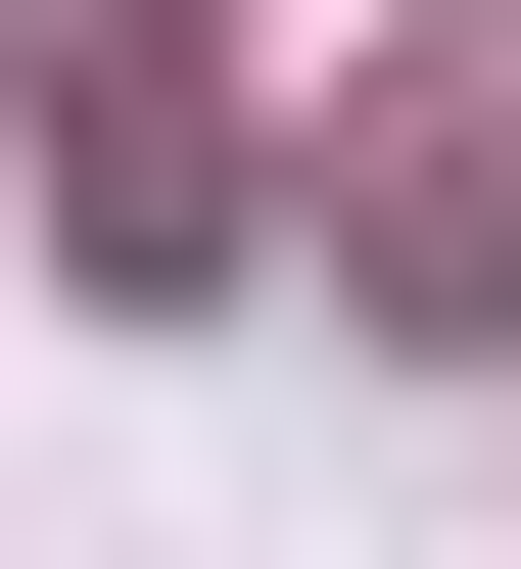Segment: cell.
Returning <instances> with one entry per match:
<instances>
[{"instance_id":"obj_1","label":"cell","mask_w":521,"mask_h":569,"mask_svg":"<svg viewBox=\"0 0 521 569\" xmlns=\"http://www.w3.org/2000/svg\"><path fill=\"white\" fill-rule=\"evenodd\" d=\"M332 284H380V332H521V48H427V96L332 142Z\"/></svg>"}]
</instances>
